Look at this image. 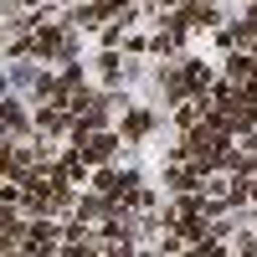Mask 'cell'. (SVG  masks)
Listing matches in <instances>:
<instances>
[{
    "instance_id": "6da1fadb",
    "label": "cell",
    "mask_w": 257,
    "mask_h": 257,
    "mask_svg": "<svg viewBox=\"0 0 257 257\" xmlns=\"http://www.w3.org/2000/svg\"><path fill=\"white\" fill-rule=\"evenodd\" d=\"M155 128V113L149 108H123V123H118V139H144Z\"/></svg>"
}]
</instances>
